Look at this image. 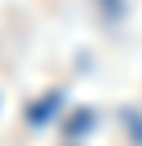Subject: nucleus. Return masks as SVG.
Listing matches in <instances>:
<instances>
[{
	"label": "nucleus",
	"instance_id": "1",
	"mask_svg": "<svg viewBox=\"0 0 142 146\" xmlns=\"http://www.w3.org/2000/svg\"><path fill=\"white\" fill-rule=\"evenodd\" d=\"M88 121H92V113H88V109H84V113H75V117H71V129H67V134H88V129H84Z\"/></svg>",
	"mask_w": 142,
	"mask_h": 146
}]
</instances>
